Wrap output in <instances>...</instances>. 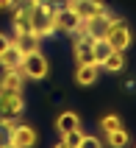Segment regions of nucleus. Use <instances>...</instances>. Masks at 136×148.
<instances>
[{"label":"nucleus","instance_id":"0eeeda50","mask_svg":"<svg viewBox=\"0 0 136 148\" xmlns=\"http://www.w3.org/2000/svg\"><path fill=\"white\" fill-rule=\"evenodd\" d=\"M8 145H14V148H33L36 145V132H33L31 126H11L8 129Z\"/></svg>","mask_w":136,"mask_h":148},{"label":"nucleus","instance_id":"a211bd4d","mask_svg":"<svg viewBox=\"0 0 136 148\" xmlns=\"http://www.w3.org/2000/svg\"><path fill=\"white\" fill-rule=\"evenodd\" d=\"M111 50H114V48H111L106 39H92V53H95V62H97V64H100V62H103Z\"/></svg>","mask_w":136,"mask_h":148},{"label":"nucleus","instance_id":"f3484780","mask_svg":"<svg viewBox=\"0 0 136 148\" xmlns=\"http://www.w3.org/2000/svg\"><path fill=\"white\" fill-rule=\"evenodd\" d=\"M106 143H108L111 148H122V145H128V132H125V129L106 132Z\"/></svg>","mask_w":136,"mask_h":148},{"label":"nucleus","instance_id":"412c9836","mask_svg":"<svg viewBox=\"0 0 136 148\" xmlns=\"http://www.w3.org/2000/svg\"><path fill=\"white\" fill-rule=\"evenodd\" d=\"M78 148H103V143L97 140V137H92V134H83L78 143Z\"/></svg>","mask_w":136,"mask_h":148},{"label":"nucleus","instance_id":"2eb2a0df","mask_svg":"<svg viewBox=\"0 0 136 148\" xmlns=\"http://www.w3.org/2000/svg\"><path fill=\"white\" fill-rule=\"evenodd\" d=\"M100 70H106V73H120V70H125V50H111L100 62Z\"/></svg>","mask_w":136,"mask_h":148},{"label":"nucleus","instance_id":"f8f14e48","mask_svg":"<svg viewBox=\"0 0 136 148\" xmlns=\"http://www.w3.org/2000/svg\"><path fill=\"white\" fill-rule=\"evenodd\" d=\"M22 81L25 75L22 70H6L0 75V90H11V92H22Z\"/></svg>","mask_w":136,"mask_h":148},{"label":"nucleus","instance_id":"1a4fd4ad","mask_svg":"<svg viewBox=\"0 0 136 148\" xmlns=\"http://www.w3.org/2000/svg\"><path fill=\"white\" fill-rule=\"evenodd\" d=\"M75 62H78V64H92V62H95V53H92V36L81 34V39L75 42Z\"/></svg>","mask_w":136,"mask_h":148},{"label":"nucleus","instance_id":"4be33fe9","mask_svg":"<svg viewBox=\"0 0 136 148\" xmlns=\"http://www.w3.org/2000/svg\"><path fill=\"white\" fill-rule=\"evenodd\" d=\"M8 45H11V36H8V34H0V53H3Z\"/></svg>","mask_w":136,"mask_h":148},{"label":"nucleus","instance_id":"ddd939ff","mask_svg":"<svg viewBox=\"0 0 136 148\" xmlns=\"http://www.w3.org/2000/svg\"><path fill=\"white\" fill-rule=\"evenodd\" d=\"M17 45V50L22 53V56H28V53H33V50H39V36L36 34H14V39H11Z\"/></svg>","mask_w":136,"mask_h":148},{"label":"nucleus","instance_id":"9d476101","mask_svg":"<svg viewBox=\"0 0 136 148\" xmlns=\"http://www.w3.org/2000/svg\"><path fill=\"white\" fill-rule=\"evenodd\" d=\"M97 75H100V64L92 62V64H78V73H75V81L81 87H92L97 81Z\"/></svg>","mask_w":136,"mask_h":148},{"label":"nucleus","instance_id":"f257e3e1","mask_svg":"<svg viewBox=\"0 0 136 148\" xmlns=\"http://www.w3.org/2000/svg\"><path fill=\"white\" fill-rule=\"evenodd\" d=\"M31 31L45 39V36H53L58 31L56 28V6L53 0H39L36 6H31Z\"/></svg>","mask_w":136,"mask_h":148},{"label":"nucleus","instance_id":"423d86ee","mask_svg":"<svg viewBox=\"0 0 136 148\" xmlns=\"http://www.w3.org/2000/svg\"><path fill=\"white\" fill-rule=\"evenodd\" d=\"M81 25H83V20H81L75 11H72L70 6L64 8H56V28L64 34H72V36H78L81 34Z\"/></svg>","mask_w":136,"mask_h":148},{"label":"nucleus","instance_id":"6ab92c4d","mask_svg":"<svg viewBox=\"0 0 136 148\" xmlns=\"http://www.w3.org/2000/svg\"><path fill=\"white\" fill-rule=\"evenodd\" d=\"M100 129H103V132H114V129H122V123H120L117 115H106L103 120H100Z\"/></svg>","mask_w":136,"mask_h":148},{"label":"nucleus","instance_id":"aec40b11","mask_svg":"<svg viewBox=\"0 0 136 148\" xmlns=\"http://www.w3.org/2000/svg\"><path fill=\"white\" fill-rule=\"evenodd\" d=\"M81 137H83V132H81V129H72V132H67V134H61V140H64L67 145H72V148H78V143H81Z\"/></svg>","mask_w":136,"mask_h":148},{"label":"nucleus","instance_id":"5701e85b","mask_svg":"<svg viewBox=\"0 0 136 148\" xmlns=\"http://www.w3.org/2000/svg\"><path fill=\"white\" fill-rule=\"evenodd\" d=\"M17 6V0H0V11H11Z\"/></svg>","mask_w":136,"mask_h":148},{"label":"nucleus","instance_id":"393cba45","mask_svg":"<svg viewBox=\"0 0 136 148\" xmlns=\"http://www.w3.org/2000/svg\"><path fill=\"white\" fill-rule=\"evenodd\" d=\"M56 148H72V145H67V143H64V140H61V143H58V145H56Z\"/></svg>","mask_w":136,"mask_h":148},{"label":"nucleus","instance_id":"bb28decb","mask_svg":"<svg viewBox=\"0 0 136 148\" xmlns=\"http://www.w3.org/2000/svg\"><path fill=\"white\" fill-rule=\"evenodd\" d=\"M6 148H14V145H6Z\"/></svg>","mask_w":136,"mask_h":148},{"label":"nucleus","instance_id":"4468645a","mask_svg":"<svg viewBox=\"0 0 136 148\" xmlns=\"http://www.w3.org/2000/svg\"><path fill=\"white\" fill-rule=\"evenodd\" d=\"M14 34H33L31 31V6L14 8Z\"/></svg>","mask_w":136,"mask_h":148},{"label":"nucleus","instance_id":"7ed1b4c3","mask_svg":"<svg viewBox=\"0 0 136 148\" xmlns=\"http://www.w3.org/2000/svg\"><path fill=\"white\" fill-rule=\"evenodd\" d=\"M25 78H33V81H42V78H47L50 73V64H47V56L42 53V50H33L28 56H22V64H20Z\"/></svg>","mask_w":136,"mask_h":148},{"label":"nucleus","instance_id":"6e6552de","mask_svg":"<svg viewBox=\"0 0 136 148\" xmlns=\"http://www.w3.org/2000/svg\"><path fill=\"white\" fill-rule=\"evenodd\" d=\"M67 6L75 11V14L81 17V20H89V17L100 14V11H106L103 0H67Z\"/></svg>","mask_w":136,"mask_h":148},{"label":"nucleus","instance_id":"dca6fc26","mask_svg":"<svg viewBox=\"0 0 136 148\" xmlns=\"http://www.w3.org/2000/svg\"><path fill=\"white\" fill-rule=\"evenodd\" d=\"M56 129H58V134H67V132H72V129H81V120H78L75 112H64V115H58Z\"/></svg>","mask_w":136,"mask_h":148},{"label":"nucleus","instance_id":"b1692460","mask_svg":"<svg viewBox=\"0 0 136 148\" xmlns=\"http://www.w3.org/2000/svg\"><path fill=\"white\" fill-rule=\"evenodd\" d=\"M6 145H8V129L0 126V148H6Z\"/></svg>","mask_w":136,"mask_h":148},{"label":"nucleus","instance_id":"39448f33","mask_svg":"<svg viewBox=\"0 0 136 148\" xmlns=\"http://www.w3.org/2000/svg\"><path fill=\"white\" fill-rule=\"evenodd\" d=\"M114 17L108 14V11H100V14L89 17V20H83V25H81V34H86V36H92V39H103L106 31H108V25H111Z\"/></svg>","mask_w":136,"mask_h":148},{"label":"nucleus","instance_id":"a878e982","mask_svg":"<svg viewBox=\"0 0 136 148\" xmlns=\"http://www.w3.org/2000/svg\"><path fill=\"white\" fill-rule=\"evenodd\" d=\"M36 3H39V0H28V6H36Z\"/></svg>","mask_w":136,"mask_h":148},{"label":"nucleus","instance_id":"f03ea898","mask_svg":"<svg viewBox=\"0 0 136 148\" xmlns=\"http://www.w3.org/2000/svg\"><path fill=\"white\" fill-rule=\"evenodd\" d=\"M22 112H25L22 92L0 90V126H3V129H11L17 117H22Z\"/></svg>","mask_w":136,"mask_h":148},{"label":"nucleus","instance_id":"20e7f679","mask_svg":"<svg viewBox=\"0 0 136 148\" xmlns=\"http://www.w3.org/2000/svg\"><path fill=\"white\" fill-rule=\"evenodd\" d=\"M103 39L108 42V45H111L114 50H125V48L131 45V28H128L125 23H122V20H117V17H114Z\"/></svg>","mask_w":136,"mask_h":148},{"label":"nucleus","instance_id":"9b49d317","mask_svg":"<svg viewBox=\"0 0 136 148\" xmlns=\"http://www.w3.org/2000/svg\"><path fill=\"white\" fill-rule=\"evenodd\" d=\"M20 64H22V53H20L17 45L11 42V45L0 53V67H3V70H20Z\"/></svg>","mask_w":136,"mask_h":148}]
</instances>
